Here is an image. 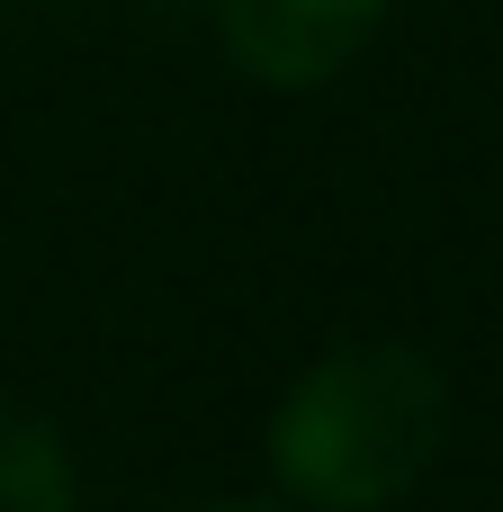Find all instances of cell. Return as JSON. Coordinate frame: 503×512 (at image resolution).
I'll list each match as a JSON object with an SVG mask.
<instances>
[{"label":"cell","mask_w":503,"mask_h":512,"mask_svg":"<svg viewBox=\"0 0 503 512\" xmlns=\"http://www.w3.org/2000/svg\"><path fill=\"white\" fill-rule=\"evenodd\" d=\"M0 512H72V459L63 441L0 396Z\"/></svg>","instance_id":"3"},{"label":"cell","mask_w":503,"mask_h":512,"mask_svg":"<svg viewBox=\"0 0 503 512\" xmlns=\"http://www.w3.org/2000/svg\"><path fill=\"white\" fill-rule=\"evenodd\" d=\"M387 0H216V36L225 54L270 81V90H315L333 81L369 36H378Z\"/></svg>","instance_id":"2"},{"label":"cell","mask_w":503,"mask_h":512,"mask_svg":"<svg viewBox=\"0 0 503 512\" xmlns=\"http://www.w3.org/2000/svg\"><path fill=\"white\" fill-rule=\"evenodd\" d=\"M225 512H270V504H225Z\"/></svg>","instance_id":"4"},{"label":"cell","mask_w":503,"mask_h":512,"mask_svg":"<svg viewBox=\"0 0 503 512\" xmlns=\"http://www.w3.org/2000/svg\"><path fill=\"white\" fill-rule=\"evenodd\" d=\"M450 441V387L405 342L324 351L270 414V477L306 512L405 504Z\"/></svg>","instance_id":"1"}]
</instances>
